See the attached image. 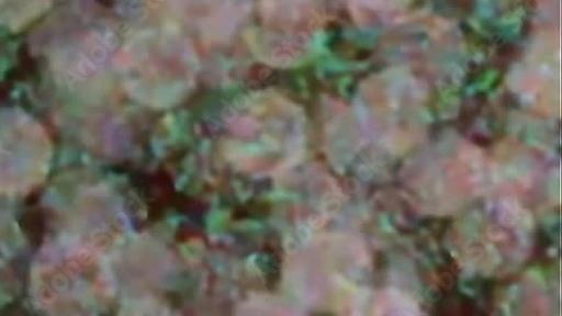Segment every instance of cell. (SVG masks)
I'll return each mask as SVG.
<instances>
[{
  "label": "cell",
  "mask_w": 562,
  "mask_h": 316,
  "mask_svg": "<svg viewBox=\"0 0 562 316\" xmlns=\"http://www.w3.org/2000/svg\"><path fill=\"white\" fill-rule=\"evenodd\" d=\"M120 67L138 89L175 90L189 82L196 66L193 44L179 29L167 25L130 35L116 55ZM143 90V92H144Z\"/></svg>",
  "instance_id": "obj_3"
},
{
  "label": "cell",
  "mask_w": 562,
  "mask_h": 316,
  "mask_svg": "<svg viewBox=\"0 0 562 316\" xmlns=\"http://www.w3.org/2000/svg\"><path fill=\"white\" fill-rule=\"evenodd\" d=\"M171 18L170 25L195 32L209 43L228 41L241 27L252 0H156Z\"/></svg>",
  "instance_id": "obj_4"
},
{
  "label": "cell",
  "mask_w": 562,
  "mask_h": 316,
  "mask_svg": "<svg viewBox=\"0 0 562 316\" xmlns=\"http://www.w3.org/2000/svg\"><path fill=\"white\" fill-rule=\"evenodd\" d=\"M33 47L69 88L83 84L114 56V26L85 0L59 9L34 35Z\"/></svg>",
  "instance_id": "obj_1"
},
{
  "label": "cell",
  "mask_w": 562,
  "mask_h": 316,
  "mask_svg": "<svg viewBox=\"0 0 562 316\" xmlns=\"http://www.w3.org/2000/svg\"><path fill=\"white\" fill-rule=\"evenodd\" d=\"M53 0H0V27L21 32L40 19Z\"/></svg>",
  "instance_id": "obj_5"
},
{
  "label": "cell",
  "mask_w": 562,
  "mask_h": 316,
  "mask_svg": "<svg viewBox=\"0 0 562 316\" xmlns=\"http://www.w3.org/2000/svg\"><path fill=\"white\" fill-rule=\"evenodd\" d=\"M357 18L385 19L403 11L411 0H350Z\"/></svg>",
  "instance_id": "obj_6"
},
{
  "label": "cell",
  "mask_w": 562,
  "mask_h": 316,
  "mask_svg": "<svg viewBox=\"0 0 562 316\" xmlns=\"http://www.w3.org/2000/svg\"><path fill=\"white\" fill-rule=\"evenodd\" d=\"M324 18L322 0H260L259 21L248 33V43L263 61L289 66L315 47Z\"/></svg>",
  "instance_id": "obj_2"
}]
</instances>
